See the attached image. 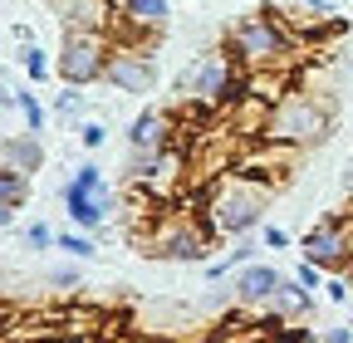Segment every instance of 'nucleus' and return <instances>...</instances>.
<instances>
[{
    "label": "nucleus",
    "instance_id": "29",
    "mask_svg": "<svg viewBox=\"0 0 353 343\" xmlns=\"http://www.w3.org/2000/svg\"><path fill=\"white\" fill-rule=\"evenodd\" d=\"M260 240H265V250H290V231H280V226H265Z\"/></svg>",
    "mask_w": 353,
    "mask_h": 343
},
{
    "label": "nucleus",
    "instance_id": "24",
    "mask_svg": "<svg viewBox=\"0 0 353 343\" xmlns=\"http://www.w3.org/2000/svg\"><path fill=\"white\" fill-rule=\"evenodd\" d=\"M50 245H59V236L44 226V221H34V226H25V250H50Z\"/></svg>",
    "mask_w": 353,
    "mask_h": 343
},
{
    "label": "nucleus",
    "instance_id": "10",
    "mask_svg": "<svg viewBox=\"0 0 353 343\" xmlns=\"http://www.w3.org/2000/svg\"><path fill=\"white\" fill-rule=\"evenodd\" d=\"M59 30H88V34H113L118 30V6L113 0H54Z\"/></svg>",
    "mask_w": 353,
    "mask_h": 343
},
{
    "label": "nucleus",
    "instance_id": "7",
    "mask_svg": "<svg viewBox=\"0 0 353 343\" xmlns=\"http://www.w3.org/2000/svg\"><path fill=\"white\" fill-rule=\"evenodd\" d=\"M299 245H304V260L343 275L353 265V211H348V216H324L314 231H304Z\"/></svg>",
    "mask_w": 353,
    "mask_h": 343
},
{
    "label": "nucleus",
    "instance_id": "19",
    "mask_svg": "<svg viewBox=\"0 0 353 343\" xmlns=\"http://www.w3.org/2000/svg\"><path fill=\"white\" fill-rule=\"evenodd\" d=\"M30 196V177L20 172H0V206H20Z\"/></svg>",
    "mask_w": 353,
    "mask_h": 343
},
{
    "label": "nucleus",
    "instance_id": "14",
    "mask_svg": "<svg viewBox=\"0 0 353 343\" xmlns=\"http://www.w3.org/2000/svg\"><path fill=\"white\" fill-rule=\"evenodd\" d=\"M44 167V143L39 133H20V138H0V172H20V177H30V172Z\"/></svg>",
    "mask_w": 353,
    "mask_h": 343
},
{
    "label": "nucleus",
    "instance_id": "3",
    "mask_svg": "<svg viewBox=\"0 0 353 343\" xmlns=\"http://www.w3.org/2000/svg\"><path fill=\"white\" fill-rule=\"evenodd\" d=\"M226 50H231V59H236L245 74H260V69H290L294 34L285 30L280 10H255V15H241V20L231 25Z\"/></svg>",
    "mask_w": 353,
    "mask_h": 343
},
{
    "label": "nucleus",
    "instance_id": "11",
    "mask_svg": "<svg viewBox=\"0 0 353 343\" xmlns=\"http://www.w3.org/2000/svg\"><path fill=\"white\" fill-rule=\"evenodd\" d=\"M59 201H64V216H69V221H74V226H79L83 236L103 231V221L113 216V191H83V187L64 182Z\"/></svg>",
    "mask_w": 353,
    "mask_h": 343
},
{
    "label": "nucleus",
    "instance_id": "28",
    "mask_svg": "<svg viewBox=\"0 0 353 343\" xmlns=\"http://www.w3.org/2000/svg\"><path fill=\"white\" fill-rule=\"evenodd\" d=\"M294 280H299L304 289H319V284H324V265H314V260H299Z\"/></svg>",
    "mask_w": 353,
    "mask_h": 343
},
{
    "label": "nucleus",
    "instance_id": "23",
    "mask_svg": "<svg viewBox=\"0 0 353 343\" xmlns=\"http://www.w3.org/2000/svg\"><path fill=\"white\" fill-rule=\"evenodd\" d=\"M69 182H74V187H83V191H108V177H103V172H99L94 162H83Z\"/></svg>",
    "mask_w": 353,
    "mask_h": 343
},
{
    "label": "nucleus",
    "instance_id": "9",
    "mask_svg": "<svg viewBox=\"0 0 353 343\" xmlns=\"http://www.w3.org/2000/svg\"><path fill=\"white\" fill-rule=\"evenodd\" d=\"M108 83L118 94H152L157 89V64L152 54L143 50H128V45H113V59H108Z\"/></svg>",
    "mask_w": 353,
    "mask_h": 343
},
{
    "label": "nucleus",
    "instance_id": "25",
    "mask_svg": "<svg viewBox=\"0 0 353 343\" xmlns=\"http://www.w3.org/2000/svg\"><path fill=\"white\" fill-rule=\"evenodd\" d=\"M79 143H83L88 152H99V147L108 143V123H83V127H79Z\"/></svg>",
    "mask_w": 353,
    "mask_h": 343
},
{
    "label": "nucleus",
    "instance_id": "34",
    "mask_svg": "<svg viewBox=\"0 0 353 343\" xmlns=\"http://www.w3.org/2000/svg\"><path fill=\"white\" fill-rule=\"evenodd\" d=\"M304 6H309V10H329V0H304Z\"/></svg>",
    "mask_w": 353,
    "mask_h": 343
},
{
    "label": "nucleus",
    "instance_id": "36",
    "mask_svg": "<svg viewBox=\"0 0 353 343\" xmlns=\"http://www.w3.org/2000/svg\"><path fill=\"white\" fill-rule=\"evenodd\" d=\"M348 275H353V265H348Z\"/></svg>",
    "mask_w": 353,
    "mask_h": 343
},
{
    "label": "nucleus",
    "instance_id": "6",
    "mask_svg": "<svg viewBox=\"0 0 353 343\" xmlns=\"http://www.w3.org/2000/svg\"><path fill=\"white\" fill-rule=\"evenodd\" d=\"M143 255L152 260H182V265H211V226H192L167 216L157 231L143 236Z\"/></svg>",
    "mask_w": 353,
    "mask_h": 343
},
{
    "label": "nucleus",
    "instance_id": "16",
    "mask_svg": "<svg viewBox=\"0 0 353 343\" xmlns=\"http://www.w3.org/2000/svg\"><path fill=\"white\" fill-rule=\"evenodd\" d=\"M280 319H294V314H309V309H314V294H309L294 275L290 280H280V289H275V304H270Z\"/></svg>",
    "mask_w": 353,
    "mask_h": 343
},
{
    "label": "nucleus",
    "instance_id": "8",
    "mask_svg": "<svg viewBox=\"0 0 353 343\" xmlns=\"http://www.w3.org/2000/svg\"><path fill=\"white\" fill-rule=\"evenodd\" d=\"M182 167H187V157H182V147H162V152H128V177H132V187H143V196H172L176 187H182Z\"/></svg>",
    "mask_w": 353,
    "mask_h": 343
},
{
    "label": "nucleus",
    "instance_id": "18",
    "mask_svg": "<svg viewBox=\"0 0 353 343\" xmlns=\"http://www.w3.org/2000/svg\"><path fill=\"white\" fill-rule=\"evenodd\" d=\"M54 250H64V255H74V260H94V255H99V245L94 240H88L83 231H59V245Z\"/></svg>",
    "mask_w": 353,
    "mask_h": 343
},
{
    "label": "nucleus",
    "instance_id": "32",
    "mask_svg": "<svg viewBox=\"0 0 353 343\" xmlns=\"http://www.w3.org/2000/svg\"><path fill=\"white\" fill-rule=\"evenodd\" d=\"M44 343H88V338H79V333H54V338H44Z\"/></svg>",
    "mask_w": 353,
    "mask_h": 343
},
{
    "label": "nucleus",
    "instance_id": "21",
    "mask_svg": "<svg viewBox=\"0 0 353 343\" xmlns=\"http://www.w3.org/2000/svg\"><path fill=\"white\" fill-rule=\"evenodd\" d=\"M25 79H30V83H44V79H50V59H44L39 45H25Z\"/></svg>",
    "mask_w": 353,
    "mask_h": 343
},
{
    "label": "nucleus",
    "instance_id": "13",
    "mask_svg": "<svg viewBox=\"0 0 353 343\" xmlns=\"http://www.w3.org/2000/svg\"><path fill=\"white\" fill-rule=\"evenodd\" d=\"M280 280H285V275H280L275 265H255V260H250V265H241V270H236L231 289H236V299H241V304H255V309L265 304V309H270V304H275V289H280Z\"/></svg>",
    "mask_w": 353,
    "mask_h": 343
},
{
    "label": "nucleus",
    "instance_id": "12",
    "mask_svg": "<svg viewBox=\"0 0 353 343\" xmlns=\"http://www.w3.org/2000/svg\"><path fill=\"white\" fill-rule=\"evenodd\" d=\"M176 143V118L167 108H143L128 123V152H162Z\"/></svg>",
    "mask_w": 353,
    "mask_h": 343
},
{
    "label": "nucleus",
    "instance_id": "22",
    "mask_svg": "<svg viewBox=\"0 0 353 343\" xmlns=\"http://www.w3.org/2000/svg\"><path fill=\"white\" fill-rule=\"evenodd\" d=\"M54 113H59V118H79V113H83V94L74 89V83H64V89L54 94Z\"/></svg>",
    "mask_w": 353,
    "mask_h": 343
},
{
    "label": "nucleus",
    "instance_id": "35",
    "mask_svg": "<svg viewBox=\"0 0 353 343\" xmlns=\"http://www.w3.org/2000/svg\"><path fill=\"white\" fill-rule=\"evenodd\" d=\"M113 6H123V0H113Z\"/></svg>",
    "mask_w": 353,
    "mask_h": 343
},
{
    "label": "nucleus",
    "instance_id": "27",
    "mask_svg": "<svg viewBox=\"0 0 353 343\" xmlns=\"http://www.w3.org/2000/svg\"><path fill=\"white\" fill-rule=\"evenodd\" d=\"M79 280H83L79 265H54V270H50V284H54V289H79Z\"/></svg>",
    "mask_w": 353,
    "mask_h": 343
},
{
    "label": "nucleus",
    "instance_id": "2",
    "mask_svg": "<svg viewBox=\"0 0 353 343\" xmlns=\"http://www.w3.org/2000/svg\"><path fill=\"white\" fill-rule=\"evenodd\" d=\"M265 206H270V182L265 177H250V172H226V177H216L201 196V211H206V226L211 236H250L265 216Z\"/></svg>",
    "mask_w": 353,
    "mask_h": 343
},
{
    "label": "nucleus",
    "instance_id": "5",
    "mask_svg": "<svg viewBox=\"0 0 353 343\" xmlns=\"http://www.w3.org/2000/svg\"><path fill=\"white\" fill-rule=\"evenodd\" d=\"M108 59H113V34H88V30H64L59 39V79L74 89L108 79Z\"/></svg>",
    "mask_w": 353,
    "mask_h": 343
},
{
    "label": "nucleus",
    "instance_id": "15",
    "mask_svg": "<svg viewBox=\"0 0 353 343\" xmlns=\"http://www.w3.org/2000/svg\"><path fill=\"white\" fill-rule=\"evenodd\" d=\"M118 10H123V25L132 34H157L172 15V0H123Z\"/></svg>",
    "mask_w": 353,
    "mask_h": 343
},
{
    "label": "nucleus",
    "instance_id": "30",
    "mask_svg": "<svg viewBox=\"0 0 353 343\" xmlns=\"http://www.w3.org/2000/svg\"><path fill=\"white\" fill-rule=\"evenodd\" d=\"M324 343H353V329H329Z\"/></svg>",
    "mask_w": 353,
    "mask_h": 343
},
{
    "label": "nucleus",
    "instance_id": "20",
    "mask_svg": "<svg viewBox=\"0 0 353 343\" xmlns=\"http://www.w3.org/2000/svg\"><path fill=\"white\" fill-rule=\"evenodd\" d=\"M20 113H25V133H44V123H50V113H44V103L30 94V89H20Z\"/></svg>",
    "mask_w": 353,
    "mask_h": 343
},
{
    "label": "nucleus",
    "instance_id": "31",
    "mask_svg": "<svg viewBox=\"0 0 353 343\" xmlns=\"http://www.w3.org/2000/svg\"><path fill=\"white\" fill-rule=\"evenodd\" d=\"M6 226H15V206H0V231Z\"/></svg>",
    "mask_w": 353,
    "mask_h": 343
},
{
    "label": "nucleus",
    "instance_id": "4",
    "mask_svg": "<svg viewBox=\"0 0 353 343\" xmlns=\"http://www.w3.org/2000/svg\"><path fill=\"white\" fill-rule=\"evenodd\" d=\"M236 79H241V64L231 59V50H206L176 74V98L192 108H221L231 103Z\"/></svg>",
    "mask_w": 353,
    "mask_h": 343
},
{
    "label": "nucleus",
    "instance_id": "26",
    "mask_svg": "<svg viewBox=\"0 0 353 343\" xmlns=\"http://www.w3.org/2000/svg\"><path fill=\"white\" fill-rule=\"evenodd\" d=\"M348 284H353V275H329V280H324V294L334 299V304H348V294H353Z\"/></svg>",
    "mask_w": 353,
    "mask_h": 343
},
{
    "label": "nucleus",
    "instance_id": "33",
    "mask_svg": "<svg viewBox=\"0 0 353 343\" xmlns=\"http://www.w3.org/2000/svg\"><path fill=\"white\" fill-rule=\"evenodd\" d=\"M343 191L353 196V162H348V172H343Z\"/></svg>",
    "mask_w": 353,
    "mask_h": 343
},
{
    "label": "nucleus",
    "instance_id": "17",
    "mask_svg": "<svg viewBox=\"0 0 353 343\" xmlns=\"http://www.w3.org/2000/svg\"><path fill=\"white\" fill-rule=\"evenodd\" d=\"M250 255H255V240H250V236H236V245L226 250V260H211V265H206V280H216V284H221L231 270L250 265Z\"/></svg>",
    "mask_w": 353,
    "mask_h": 343
},
{
    "label": "nucleus",
    "instance_id": "1",
    "mask_svg": "<svg viewBox=\"0 0 353 343\" xmlns=\"http://www.w3.org/2000/svg\"><path fill=\"white\" fill-rule=\"evenodd\" d=\"M334 94L329 89H290L270 113H265V127L260 138L265 143H285L294 152H309L319 147L329 133H334Z\"/></svg>",
    "mask_w": 353,
    "mask_h": 343
}]
</instances>
